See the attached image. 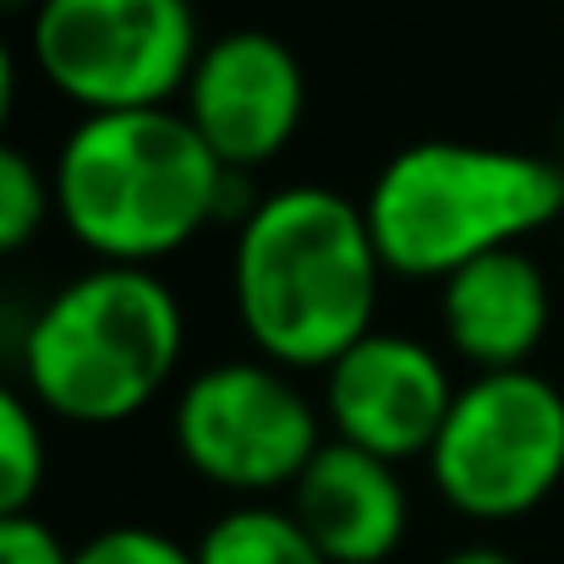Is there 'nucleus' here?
<instances>
[{"label":"nucleus","mask_w":564,"mask_h":564,"mask_svg":"<svg viewBox=\"0 0 564 564\" xmlns=\"http://www.w3.org/2000/svg\"><path fill=\"white\" fill-rule=\"evenodd\" d=\"M383 258L362 203L335 187H280L236 219L230 296L252 351L291 373H324L373 335Z\"/></svg>","instance_id":"obj_1"},{"label":"nucleus","mask_w":564,"mask_h":564,"mask_svg":"<svg viewBox=\"0 0 564 564\" xmlns=\"http://www.w3.org/2000/svg\"><path fill=\"white\" fill-rule=\"evenodd\" d=\"M55 219L99 263L154 269L230 214L225 171L182 105L83 116L55 154Z\"/></svg>","instance_id":"obj_2"},{"label":"nucleus","mask_w":564,"mask_h":564,"mask_svg":"<svg viewBox=\"0 0 564 564\" xmlns=\"http://www.w3.org/2000/svg\"><path fill=\"white\" fill-rule=\"evenodd\" d=\"M383 274L449 280L564 219V165L466 138H422L383 160L362 197Z\"/></svg>","instance_id":"obj_3"},{"label":"nucleus","mask_w":564,"mask_h":564,"mask_svg":"<svg viewBox=\"0 0 564 564\" xmlns=\"http://www.w3.org/2000/svg\"><path fill=\"white\" fill-rule=\"evenodd\" d=\"M187 351V313L154 269L94 263L66 280L22 329V389L77 427H116L149 411Z\"/></svg>","instance_id":"obj_4"},{"label":"nucleus","mask_w":564,"mask_h":564,"mask_svg":"<svg viewBox=\"0 0 564 564\" xmlns=\"http://www.w3.org/2000/svg\"><path fill=\"white\" fill-rule=\"evenodd\" d=\"M427 477L466 521H521L564 482V389L538 368L471 373L427 449Z\"/></svg>","instance_id":"obj_5"},{"label":"nucleus","mask_w":564,"mask_h":564,"mask_svg":"<svg viewBox=\"0 0 564 564\" xmlns=\"http://www.w3.org/2000/svg\"><path fill=\"white\" fill-rule=\"evenodd\" d=\"M203 39L187 0H39L28 55L83 116L176 105Z\"/></svg>","instance_id":"obj_6"},{"label":"nucleus","mask_w":564,"mask_h":564,"mask_svg":"<svg viewBox=\"0 0 564 564\" xmlns=\"http://www.w3.org/2000/svg\"><path fill=\"white\" fill-rule=\"evenodd\" d=\"M171 433L203 482L241 499L291 488L324 444L318 405L296 389L291 368H274L263 357H236L192 373L176 389Z\"/></svg>","instance_id":"obj_7"},{"label":"nucleus","mask_w":564,"mask_h":564,"mask_svg":"<svg viewBox=\"0 0 564 564\" xmlns=\"http://www.w3.org/2000/svg\"><path fill=\"white\" fill-rule=\"evenodd\" d=\"M176 105L225 171L252 176L302 132L307 72L285 39L263 28H230L219 39H203Z\"/></svg>","instance_id":"obj_8"},{"label":"nucleus","mask_w":564,"mask_h":564,"mask_svg":"<svg viewBox=\"0 0 564 564\" xmlns=\"http://www.w3.org/2000/svg\"><path fill=\"white\" fill-rule=\"evenodd\" d=\"M455 389L460 383L433 346L373 329L324 368V422L329 438H346L394 466L427 460Z\"/></svg>","instance_id":"obj_9"},{"label":"nucleus","mask_w":564,"mask_h":564,"mask_svg":"<svg viewBox=\"0 0 564 564\" xmlns=\"http://www.w3.org/2000/svg\"><path fill=\"white\" fill-rule=\"evenodd\" d=\"M554 324V291L543 263L527 247L488 252L449 280H438V329L444 346L471 373L532 368Z\"/></svg>","instance_id":"obj_10"},{"label":"nucleus","mask_w":564,"mask_h":564,"mask_svg":"<svg viewBox=\"0 0 564 564\" xmlns=\"http://www.w3.org/2000/svg\"><path fill=\"white\" fill-rule=\"evenodd\" d=\"M329 564H383L411 527V499L400 466L346 438H324L318 455L291 482L285 505Z\"/></svg>","instance_id":"obj_11"},{"label":"nucleus","mask_w":564,"mask_h":564,"mask_svg":"<svg viewBox=\"0 0 564 564\" xmlns=\"http://www.w3.org/2000/svg\"><path fill=\"white\" fill-rule=\"evenodd\" d=\"M192 549L197 564H329L291 510H274L263 499H247L208 521V532Z\"/></svg>","instance_id":"obj_12"},{"label":"nucleus","mask_w":564,"mask_h":564,"mask_svg":"<svg viewBox=\"0 0 564 564\" xmlns=\"http://www.w3.org/2000/svg\"><path fill=\"white\" fill-rule=\"evenodd\" d=\"M44 422H39V400L17 383L0 378V516L33 510L39 488H44Z\"/></svg>","instance_id":"obj_13"},{"label":"nucleus","mask_w":564,"mask_h":564,"mask_svg":"<svg viewBox=\"0 0 564 564\" xmlns=\"http://www.w3.org/2000/svg\"><path fill=\"white\" fill-rule=\"evenodd\" d=\"M55 214V182L50 171L33 165V154H22L11 138H0V258L22 252L39 241V230Z\"/></svg>","instance_id":"obj_14"},{"label":"nucleus","mask_w":564,"mask_h":564,"mask_svg":"<svg viewBox=\"0 0 564 564\" xmlns=\"http://www.w3.org/2000/svg\"><path fill=\"white\" fill-rule=\"evenodd\" d=\"M72 564H197V549L176 543L160 527H105L77 543Z\"/></svg>","instance_id":"obj_15"},{"label":"nucleus","mask_w":564,"mask_h":564,"mask_svg":"<svg viewBox=\"0 0 564 564\" xmlns=\"http://www.w3.org/2000/svg\"><path fill=\"white\" fill-rule=\"evenodd\" d=\"M72 554L77 549H66V538L33 510L0 516V564H72Z\"/></svg>","instance_id":"obj_16"},{"label":"nucleus","mask_w":564,"mask_h":564,"mask_svg":"<svg viewBox=\"0 0 564 564\" xmlns=\"http://www.w3.org/2000/svg\"><path fill=\"white\" fill-rule=\"evenodd\" d=\"M11 110H17V50H11L6 33H0V138H6Z\"/></svg>","instance_id":"obj_17"},{"label":"nucleus","mask_w":564,"mask_h":564,"mask_svg":"<svg viewBox=\"0 0 564 564\" xmlns=\"http://www.w3.org/2000/svg\"><path fill=\"white\" fill-rule=\"evenodd\" d=\"M438 564H521V560H510V554L494 549V543H471V549H455L449 560H438Z\"/></svg>","instance_id":"obj_18"}]
</instances>
